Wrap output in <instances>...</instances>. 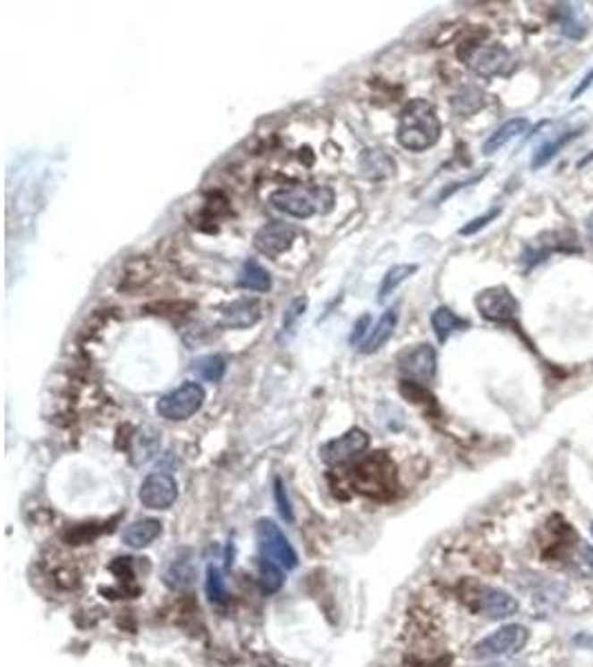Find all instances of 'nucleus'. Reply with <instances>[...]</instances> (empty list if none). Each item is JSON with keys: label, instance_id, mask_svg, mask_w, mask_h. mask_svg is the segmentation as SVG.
<instances>
[{"label": "nucleus", "instance_id": "1", "mask_svg": "<svg viewBox=\"0 0 593 667\" xmlns=\"http://www.w3.org/2000/svg\"><path fill=\"white\" fill-rule=\"evenodd\" d=\"M440 132H443V125H440L434 105L418 98L411 100L400 114L395 138L404 150L425 151L440 141Z\"/></svg>", "mask_w": 593, "mask_h": 667}, {"label": "nucleus", "instance_id": "2", "mask_svg": "<svg viewBox=\"0 0 593 667\" xmlns=\"http://www.w3.org/2000/svg\"><path fill=\"white\" fill-rule=\"evenodd\" d=\"M269 202L275 210L293 216V218H309L316 211L327 214L334 207V190L331 187H283L269 196Z\"/></svg>", "mask_w": 593, "mask_h": 667}, {"label": "nucleus", "instance_id": "3", "mask_svg": "<svg viewBox=\"0 0 593 667\" xmlns=\"http://www.w3.org/2000/svg\"><path fill=\"white\" fill-rule=\"evenodd\" d=\"M529 641V629L525 625L509 623L498 628L496 632H491L489 637L480 638V641L473 646V659L478 661H489V659H500V656H512L518 654Z\"/></svg>", "mask_w": 593, "mask_h": 667}, {"label": "nucleus", "instance_id": "4", "mask_svg": "<svg viewBox=\"0 0 593 667\" xmlns=\"http://www.w3.org/2000/svg\"><path fill=\"white\" fill-rule=\"evenodd\" d=\"M202 403H205V389H202V385L182 383L181 388L160 397L158 403H156V412L165 421L178 423L194 416L198 409L202 407Z\"/></svg>", "mask_w": 593, "mask_h": 667}, {"label": "nucleus", "instance_id": "5", "mask_svg": "<svg viewBox=\"0 0 593 667\" xmlns=\"http://www.w3.org/2000/svg\"><path fill=\"white\" fill-rule=\"evenodd\" d=\"M256 538H258L260 556L271 563L280 565L283 569L298 568V554L284 532L269 518H260L256 526Z\"/></svg>", "mask_w": 593, "mask_h": 667}, {"label": "nucleus", "instance_id": "6", "mask_svg": "<svg viewBox=\"0 0 593 667\" xmlns=\"http://www.w3.org/2000/svg\"><path fill=\"white\" fill-rule=\"evenodd\" d=\"M464 63L482 78H494L513 69V56L503 45H473L462 54Z\"/></svg>", "mask_w": 593, "mask_h": 667}, {"label": "nucleus", "instance_id": "7", "mask_svg": "<svg viewBox=\"0 0 593 667\" xmlns=\"http://www.w3.org/2000/svg\"><path fill=\"white\" fill-rule=\"evenodd\" d=\"M476 307L482 319L491 321V323H507V321L516 319L518 310H521L516 296L504 285L482 289L476 296Z\"/></svg>", "mask_w": 593, "mask_h": 667}, {"label": "nucleus", "instance_id": "8", "mask_svg": "<svg viewBox=\"0 0 593 667\" xmlns=\"http://www.w3.org/2000/svg\"><path fill=\"white\" fill-rule=\"evenodd\" d=\"M367 448H369V434L365 430H360V427H353V430L344 432L338 439L325 443L320 448V458L327 466H343V463H349L360 457Z\"/></svg>", "mask_w": 593, "mask_h": 667}, {"label": "nucleus", "instance_id": "9", "mask_svg": "<svg viewBox=\"0 0 593 667\" xmlns=\"http://www.w3.org/2000/svg\"><path fill=\"white\" fill-rule=\"evenodd\" d=\"M142 508L147 509H169L178 499V483L169 474H149L142 481L138 492Z\"/></svg>", "mask_w": 593, "mask_h": 667}, {"label": "nucleus", "instance_id": "10", "mask_svg": "<svg viewBox=\"0 0 593 667\" xmlns=\"http://www.w3.org/2000/svg\"><path fill=\"white\" fill-rule=\"evenodd\" d=\"M436 365H438V356H436V349L431 345H416L398 356V370L409 381H416L420 385L434 379Z\"/></svg>", "mask_w": 593, "mask_h": 667}, {"label": "nucleus", "instance_id": "11", "mask_svg": "<svg viewBox=\"0 0 593 667\" xmlns=\"http://www.w3.org/2000/svg\"><path fill=\"white\" fill-rule=\"evenodd\" d=\"M473 607H476L480 614H485L487 619L503 620L509 619L518 611V601L513 599L509 592L498 590V587L489 586H478L473 592Z\"/></svg>", "mask_w": 593, "mask_h": 667}, {"label": "nucleus", "instance_id": "12", "mask_svg": "<svg viewBox=\"0 0 593 667\" xmlns=\"http://www.w3.org/2000/svg\"><path fill=\"white\" fill-rule=\"evenodd\" d=\"M293 241H296V227L283 223V220H274V223H267L256 232L254 247L260 254L275 259L283 252H287L293 245Z\"/></svg>", "mask_w": 593, "mask_h": 667}, {"label": "nucleus", "instance_id": "13", "mask_svg": "<svg viewBox=\"0 0 593 667\" xmlns=\"http://www.w3.org/2000/svg\"><path fill=\"white\" fill-rule=\"evenodd\" d=\"M353 483L360 492L376 494L383 487H389L394 478V466L385 457H376L371 461H365L360 467L352 469Z\"/></svg>", "mask_w": 593, "mask_h": 667}, {"label": "nucleus", "instance_id": "14", "mask_svg": "<svg viewBox=\"0 0 593 667\" xmlns=\"http://www.w3.org/2000/svg\"><path fill=\"white\" fill-rule=\"evenodd\" d=\"M263 316V305L256 298H241L220 310V325L229 329H245L256 325Z\"/></svg>", "mask_w": 593, "mask_h": 667}, {"label": "nucleus", "instance_id": "15", "mask_svg": "<svg viewBox=\"0 0 593 667\" xmlns=\"http://www.w3.org/2000/svg\"><path fill=\"white\" fill-rule=\"evenodd\" d=\"M160 534H163V523L156 518H140V521H133L131 526L125 527L123 543L131 550H142V547L151 545Z\"/></svg>", "mask_w": 593, "mask_h": 667}, {"label": "nucleus", "instance_id": "16", "mask_svg": "<svg viewBox=\"0 0 593 667\" xmlns=\"http://www.w3.org/2000/svg\"><path fill=\"white\" fill-rule=\"evenodd\" d=\"M194 560H191V556L187 554V552H182V554L178 556V559H174L172 563H169V568L165 569V586L174 592L185 590V587H190L191 583H194Z\"/></svg>", "mask_w": 593, "mask_h": 667}, {"label": "nucleus", "instance_id": "17", "mask_svg": "<svg viewBox=\"0 0 593 667\" xmlns=\"http://www.w3.org/2000/svg\"><path fill=\"white\" fill-rule=\"evenodd\" d=\"M431 328H434L436 336H438L440 343L449 340V336L456 332H464L469 329V321L458 316L456 312L449 310V307H438V310L431 314Z\"/></svg>", "mask_w": 593, "mask_h": 667}, {"label": "nucleus", "instance_id": "18", "mask_svg": "<svg viewBox=\"0 0 593 667\" xmlns=\"http://www.w3.org/2000/svg\"><path fill=\"white\" fill-rule=\"evenodd\" d=\"M395 323H398V314H395V310H387L385 312L383 316H380L378 323L371 328L369 336L365 338V343L360 345V352L362 354H371V352H378L380 347H383L385 343H387L389 338H392L394 329H395Z\"/></svg>", "mask_w": 593, "mask_h": 667}, {"label": "nucleus", "instance_id": "19", "mask_svg": "<svg viewBox=\"0 0 593 667\" xmlns=\"http://www.w3.org/2000/svg\"><path fill=\"white\" fill-rule=\"evenodd\" d=\"M527 127H529L527 118H513V121H507L503 127H498V130H496L489 138H487L485 145H482V151H485L487 156L496 154V151L503 150L507 142H512L513 138H518L521 133H525Z\"/></svg>", "mask_w": 593, "mask_h": 667}, {"label": "nucleus", "instance_id": "20", "mask_svg": "<svg viewBox=\"0 0 593 667\" xmlns=\"http://www.w3.org/2000/svg\"><path fill=\"white\" fill-rule=\"evenodd\" d=\"M394 158L383 150H365L360 156V169L367 178H387L394 174Z\"/></svg>", "mask_w": 593, "mask_h": 667}, {"label": "nucleus", "instance_id": "21", "mask_svg": "<svg viewBox=\"0 0 593 667\" xmlns=\"http://www.w3.org/2000/svg\"><path fill=\"white\" fill-rule=\"evenodd\" d=\"M238 285L250 292H269L271 289V276L263 265H258L256 261H247L242 265L241 274H238Z\"/></svg>", "mask_w": 593, "mask_h": 667}, {"label": "nucleus", "instance_id": "22", "mask_svg": "<svg viewBox=\"0 0 593 667\" xmlns=\"http://www.w3.org/2000/svg\"><path fill=\"white\" fill-rule=\"evenodd\" d=\"M191 370L196 372V376H200L207 383H220L227 372V361L220 354H209V356L198 358Z\"/></svg>", "mask_w": 593, "mask_h": 667}, {"label": "nucleus", "instance_id": "23", "mask_svg": "<svg viewBox=\"0 0 593 667\" xmlns=\"http://www.w3.org/2000/svg\"><path fill=\"white\" fill-rule=\"evenodd\" d=\"M580 132H582V130H569V132L560 133V136H558V138H554V141L546 142V145H542L540 150H538L536 154H533V158H531V167H533V169L545 167V165L549 163V160L554 158V156H558V154H560V150H563L564 145H569V142H572L573 138L580 136Z\"/></svg>", "mask_w": 593, "mask_h": 667}, {"label": "nucleus", "instance_id": "24", "mask_svg": "<svg viewBox=\"0 0 593 667\" xmlns=\"http://www.w3.org/2000/svg\"><path fill=\"white\" fill-rule=\"evenodd\" d=\"M569 568L580 578H593V547L589 543L580 541L569 559Z\"/></svg>", "mask_w": 593, "mask_h": 667}, {"label": "nucleus", "instance_id": "25", "mask_svg": "<svg viewBox=\"0 0 593 667\" xmlns=\"http://www.w3.org/2000/svg\"><path fill=\"white\" fill-rule=\"evenodd\" d=\"M416 271H418V265H413V263H409V265H394L392 269H389L387 274H385L383 285H380V289H378V298H380V301H385V298H387L389 294L395 292V287H398L400 283H404V280H407L411 274H416Z\"/></svg>", "mask_w": 593, "mask_h": 667}, {"label": "nucleus", "instance_id": "26", "mask_svg": "<svg viewBox=\"0 0 593 667\" xmlns=\"http://www.w3.org/2000/svg\"><path fill=\"white\" fill-rule=\"evenodd\" d=\"M283 587V568L260 556V590L265 594H274Z\"/></svg>", "mask_w": 593, "mask_h": 667}, {"label": "nucleus", "instance_id": "27", "mask_svg": "<svg viewBox=\"0 0 593 667\" xmlns=\"http://www.w3.org/2000/svg\"><path fill=\"white\" fill-rule=\"evenodd\" d=\"M482 105H485V94H482L480 90H476V87H467L461 94L453 96V109H456L458 114H462V116L478 112Z\"/></svg>", "mask_w": 593, "mask_h": 667}, {"label": "nucleus", "instance_id": "28", "mask_svg": "<svg viewBox=\"0 0 593 667\" xmlns=\"http://www.w3.org/2000/svg\"><path fill=\"white\" fill-rule=\"evenodd\" d=\"M207 596H209L211 603H216V605H220V603L227 601V590H224V578L223 574H220L218 568H214L211 565L209 569H207Z\"/></svg>", "mask_w": 593, "mask_h": 667}, {"label": "nucleus", "instance_id": "29", "mask_svg": "<svg viewBox=\"0 0 593 667\" xmlns=\"http://www.w3.org/2000/svg\"><path fill=\"white\" fill-rule=\"evenodd\" d=\"M560 31H563L564 36H569V38H582V36H585V27H582V22L576 21L573 9H567V12H564V18L560 21Z\"/></svg>", "mask_w": 593, "mask_h": 667}, {"label": "nucleus", "instance_id": "30", "mask_svg": "<svg viewBox=\"0 0 593 667\" xmlns=\"http://www.w3.org/2000/svg\"><path fill=\"white\" fill-rule=\"evenodd\" d=\"M498 214H500V207H494V210H489L487 214L478 216V218H473V220H469L464 227H461V234H462V236H471V234L480 232V229L487 227V225H489L491 220H494Z\"/></svg>", "mask_w": 593, "mask_h": 667}, {"label": "nucleus", "instance_id": "31", "mask_svg": "<svg viewBox=\"0 0 593 667\" xmlns=\"http://www.w3.org/2000/svg\"><path fill=\"white\" fill-rule=\"evenodd\" d=\"M305 310H307V298H296V301H293L292 305H289V310L284 312V319H283V332H284V329L292 328V325L296 323V321L301 319L302 314H305Z\"/></svg>", "mask_w": 593, "mask_h": 667}, {"label": "nucleus", "instance_id": "32", "mask_svg": "<svg viewBox=\"0 0 593 667\" xmlns=\"http://www.w3.org/2000/svg\"><path fill=\"white\" fill-rule=\"evenodd\" d=\"M274 494H275V503H278V512H280V517L287 518V521H293L292 503H289L287 492H284L283 483H280V481H275V490H274Z\"/></svg>", "mask_w": 593, "mask_h": 667}, {"label": "nucleus", "instance_id": "33", "mask_svg": "<svg viewBox=\"0 0 593 667\" xmlns=\"http://www.w3.org/2000/svg\"><path fill=\"white\" fill-rule=\"evenodd\" d=\"M369 323H371L369 316H367V314L362 316V319L358 321L356 325H353V332H352V338H349V343H352V345H358V347H360V345L365 343L367 336H369V332H371V329H369Z\"/></svg>", "mask_w": 593, "mask_h": 667}, {"label": "nucleus", "instance_id": "34", "mask_svg": "<svg viewBox=\"0 0 593 667\" xmlns=\"http://www.w3.org/2000/svg\"><path fill=\"white\" fill-rule=\"evenodd\" d=\"M591 82H593V72H589V73H587V76H585V81H582V82H580V85H578V90H576V91H573V94H572V100H573V98H578V96H580V94H585V91H587V87H589V85H591Z\"/></svg>", "mask_w": 593, "mask_h": 667}, {"label": "nucleus", "instance_id": "35", "mask_svg": "<svg viewBox=\"0 0 593 667\" xmlns=\"http://www.w3.org/2000/svg\"><path fill=\"white\" fill-rule=\"evenodd\" d=\"M587 229H589V236L593 238V214L587 218Z\"/></svg>", "mask_w": 593, "mask_h": 667}, {"label": "nucleus", "instance_id": "36", "mask_svg": "<svg viewBox=\"0 0 593 667\" xmlns=\"http://www.w3.org/2000/svg\"><path fill=\"white\" fill-rule=\"evenodd\" d=\"M591 536H593V523H591Z\"/></svg>", "mask_w": 593, "mask_h": 667}]
</instances>
